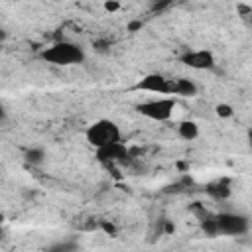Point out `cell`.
I'll use <instances>...</instances> for the list:
<instances>
[{
	"instance_id": "19",
	"label": "cell",
	"mask_w": 252,
	"mask_h": 252,
	"mask_svg": "<svg viewBox=\"0 0 252 252\" xmlns=\"http://www.w3.org/2000/svg\"><path fill=\"white\" fill-rule=\"evenodd\" d=\"M2 234H4V230H2V228H0V236H2Z\"/></svg>"
},
{
	"instance_id": "3",
	"label": "cell",
	"mask_w": 252,
	"mask_h": 252,
	"mask_svg": "<svg viewBox=\"0 0 252 252\" xmlns=\"http://www.w3.org/2000/svg\"><path fill=\"white\" fill-rule=\"evenodd\" d=\"M173 110H175V98L171 96H158L136 104V112L154 122H167L173 116Z\"/></svg>"
},
{
	"instance_id": "10",
	"label": "cell",
	"mask_w": 252,
	"mask_h": 252,
	"mask_svg": "<svg viewBox=\"0 0 252 252\" xmlns=\"http://www.w3.org/2000/svg\"><path fill=\"white\" fill-rule=\"evenodd\" d=\"M177 134L185 142H193L199 138V124L195 120H181L177 124Z\"/></svg>"
},
{
	"instance_id": "16",
	"label": "cell",
	"mask_w": 252,
	"mask_h": 252,
	"mask_svg": "<svg viewBox=\"0 0 252 252\" xmlns=\"http://www.w3.org/2000/svg\"><path fill=\"white\" fill-rule=\"evenodd\" d=\"M102 228H104L108 234H114V232H116V228H114L112 224H108V222H102Z\"/></svg>"
},
{
	"instance_id": "4",
	"label": "cell",
	"mask_w": 252,
	"mask_h": 252,
	"mask_svg": "<svg viewBox=\"0 0 252 252\" xmlns=\"http://www.w3.org/2000/svg\"><path fill=\"white\" fill-rule=\"evenodd\" d=\"M215 222H217V230L219 236H242L250 230V219L242 213H232V211H224L215 215Z\"/></svg>"
},
{
	"instance_id": "15",
	"label": "cell",
	"mask_w": 252,
	"mask_h": 252,
	"mask_svg": "<svg viewBox=\"0 0 252 252\" xmlns=\"http://www.w3.org/2000/svg\"><path fill=\"white\" fill-rule=\"evenodd\" d=\"M6 116H8V110H6L4 102L0 100V122H4V120H6Z\"/></svg>"
},
{
	"instance_id": "13",
	"label": "cell",
	"mask_w": 252,
	"mask_h": 252,
	"mask_svg": "<svg viewBox=\"0 0 252 252\" xmlns=\"http://www.w3.org/2000/svg\"><path fill=\"white\" fill-rule=\"evenodd\" d=\"M102 6H104V10H106V12H118V10L122 8V4H120V2H116V0H106Z\"/></svg>"
},
{
	"instance_id": "1",
	"label": "cell",
	"mask_w": 252,
	"mask_h": 252,
	"mask_svg": "<svg viewBox=\"0 0 252 252\" xmlns=\"http://www.w3.org/2000/svg\"><path fill=\"white\" fill-rule=\"evenodd\" d=\"M39 57L45 63H51V65H57V67H67V65L83 63L87 53H85V49L79 43L63 39V41H55V43L43 47L39 51Z\"/></svg>"
},
{
	"instance_id": "6",
	"label": "cell",
	"mask_w": 252,
	"mask_h": 252,
	"mask_svg": "<svg viewBox=\"0 0 252 252\" xmlns=\"http://www.w3.org/2000/svg\"><path fill=\"white\" fill-rule=\"evenodd\" d=\"M179 61L195 71H209V69H215V65H217L215 55L209 49H187L181 53Z\"/></svg>"
},
{
	"instance_id": "17",
	"label": "cell",
	"mask_w": 252,
	"mask_h": 252,
	"mask_svg": "<svg viewBox=\"0 0 252 252\" xmlns=\"http://www.w3.org/2000/svg\"><path fill=\"white\" fill-rule=\"evenodd\" d=\"M4 37H6V30H4V28H2V26H0V41H2V39H4Z\"/></svg>"
},
{
	"instance_id": "12",
	"label": "cell",
	"mask_w": 252,
	"mask_h": 252,
	"mask_svg": "<svg viewBox=\"0 0 252 252\" xmlns=\"http://www.w3.org/2000/svg\"><path fill=\"white\" fill-rule=\"evenodd\" d=\"M215 114H217L219 118H232V116H234V108H232V104H228V102H219V104L215 106Z\"/></svg>"
},
{
	"instance_id": "18",
	"label": "cell",
	"mask_w": 252,
	"mask_h": 252,
	"mask_svg": "<svg viewBox=\"0 0 252 252\" xmlns=\"http://www.w3.org/2000/svg\"><path fill=\"white\" fill-rule=\"evenodd\" d=\"M2 222H4V213H0V228H2Z\"/></svg>"
},
{
	"instance_id": "11",
	"label": "cell",
	"mask_w": 252,
	"mask_h": 252,
	"mask_svg": "<svg viewBox=\"0 0 252 252\" xmlns=\"http://www.w3.org/2000/svg\"><path fill=\"white\" fill-rule=\"evenodd\" d=\"M24 158H26V161H28L30 165H43L47 154H45V150H43L41 146H32V148L26 150Z\"/></svg>"
},
{
	"instance_id": "20",
	"label": "cell",
	"mask_w": 252,
	"mask_h": 252,
	"mask_svg": "<svg viewBox=\"0 0 252 252\" xmlns=\"http://www.w3.org/2000/svg\"><path fill=\"white\" fill-rule=\"evenodd\" d=\"M6 252H16V250H6Z\"/></svg>"
},
{
	"instance_id": "5",
	"label": "cell",
	"mask_w": 252,
	"mask_h": 252,
	"mask_svg": "<svg viewBox=\"0 0 252 252\" xmlns=\"http://www.w3.org/2000/svg\"><path fill=\"white\" fill-rule=\"evenodd\" d=\"M132 89L134 91H142V93L169 96L171 94V79L161 75V73H146L136 81V85Z\"/></svg>"
},
{
	"instance_id": "8",
	"label": "cell",
	"mask_w": 252,
	"mask_h": 252,
	"mask_svg": "<svg viewBox=\"0 0 252 252\" xmlns=\"http://www.w3.org/2000/svg\"><path fill=\"white\" fill-rule=\"evenodd\" d=\"M197 85L195 81L187 79V77H177V79H171V94L175 96H183V98H191L197 94Z\"/></svg>"
},
{
	"instance_id": "14",
	"label": "cell",
	"mask_w": 252,
	"mask_h": 252,
	"mask_svg": "<svg viewBox=\"0 0 252 252\" xmlns=\"http://www.w3.org/2000/svg\"><path fill=\"white\" fill-rule=\"evenodd\" d=\"M140 28H142V22H140V20L128 24V30H130V32H136V30H140Z\"/></svg>"
},
{
	"instance_id": "7",
	"label": "cell",
	"mask_w": 252,
	"mask_h": 252,
	"mask_svg": "<svg viewBox=\"0 0 252 252\" xmlns=\"http://www.w3.org/2000/svg\"><path fill=\"white\" fill-rule=\"evenodd\" d=\"M96 152V158L106 163V165H114V163H122L126 161L128 158V148L118 142V144H112V146H106V148H100V150H94Z\"/></svg>"
},
{
	"instance_id": "9",
	"label": "cell",
	"mask_w": 252,
	"mask_h": 252,
	"mask_svg": "<svg viewBox=\"0 0 252 252\" xmlns=\"http://www.w3.org/2000/svg\"><path fill=\"white\" fill-rule=\"evenodd\" d=\"M207 193H209L211 197L222 201V199H228V197H230L232 189H230L228 179H217V181H213V183L207 185Z\"/></svg>"
},
{
	"instance_id": "2",
	"label": "cell",
	"mask_w": 252,
	"mask_h": 252,
	"mask_svg": "<svg viewBox=\"0 0 252 252\" xmlns=\"http://www.w3.org/2000/svg\"><path fill=\"white\" fill-rule=\"evenodd\" d=\"M85 138H87L91 148L100 150V148H106V146L122 142V132H120V126L114 120L98 118V120H94V122H91L87 126Z\"/></svg>"
}]
</instances>
